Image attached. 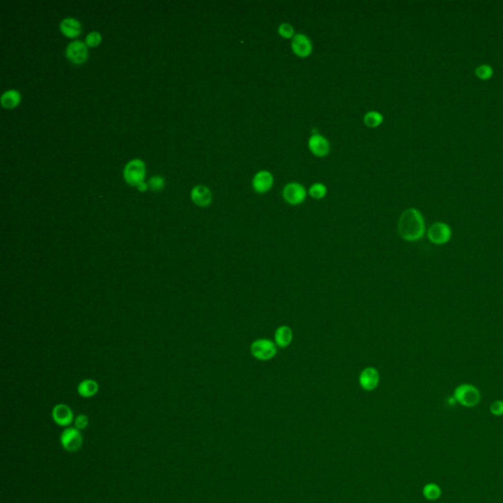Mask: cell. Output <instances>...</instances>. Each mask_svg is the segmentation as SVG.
Returning <instances> with one entry per match:
<instances>
[{
    "instance_id": "cell-1",
    "label": "cell",
    "mask_w": 503,
    "mask_h": 503,
    "mask_svg": "<svg viewBox=\"0 0 503 503\" xmlns=\"http://www.w3.org/2000/svg\"><path fill=\"white\" fill-rule=\"evenodd\" d=\"M425 231V219L419 210L410 208L403 212L398 221V232L402 239L416 242L424 237Z\"/></svg>"
},
{
    "instance_id": "cell-2",
    "label": "cell",
    "mask_w": 503,
    "mask_h": 503,
    "mask_svg": "<svg viewBox=\"0 0 503 503\" xmlns=\"http://www.w3.org/2000/svg\"><path fill=\"white\" fill-rule=\"evenodd\" d=\"M453 398L464 407L473 408L481 402L482 396L479 388L470 383H463L454 389Z\"/></svg>"
},
{
    "instance_id": "cell-3",
    "label": "cell",
    "mask_w": 503,
    "mask_h": 503,
    "mask_svg": "<svg viewBox=\"0 0 503 503\" xmlns=\"http://www.w3.org/2000/svg\"><path fill=\"white\" fill-rule=\"evenodd\" d=\"M251 353L254 358L259 361L273 359L277 353L276 344L270 339L259 338L251 344Z\"/></svg>"
},
{
    "instance_id": "cell-4",
    "label": "cell",
    "mask_w": 503,
    "mask_h": 503,
    "mask_svg": "<svg viewBox=\"0 0 503 503\" xmlns=\"http://www.w3.org/2000/svg\"><path fill=\"white\" fill-rule=\"evenodd\" d=\"M144 175L145 166L144 161L138 158L129 161L124 168V179L132 186H138L140 183L144 182Z\"/></svg>"
},
{
    "instance_id": "cell-5",
    "label": "cell",
    "mask_w": 503,
    "mask_h": 503,
    "mask_svg": "<svg viewBox=\"0 0 503 503\" xmlns=\"http://www.w3.org/2000/svg\"><path fill=\"white\" fill-rule=\"evenodd\" d=\"M452 230L446 222H435L428 230V238L432 244L445 245L450 241Z\"/></svg>"
},
{
    "instance_id": "cell-6",
    "label": "cell",
    "mask_w": 503,
    "mask_h": 503,
    "mask_svg": "<svg viewBox=\"0 0 503 503\" xmlns=\"http://www.w3.org/2000/svg\"><path fill=\"white\" fill-rule=\"evenodd\" d=\"M60 442L65 450L73 452L81 448L83 443V437L78 429L67 428L61 433Z\"/></svg>"
},
{
    "instance_id": "cell-7",
    "label": "cell",
    "mask_w": 503,
    "mask_h": 503,
    "mask_svg": "<svg viewBox=\"0 0 503 503\" xmlns=\"http://www.w3.org/2000/svg\"><path fill=\"white\" fill-rule=\"evenodd\" d=\"M282 196L283 199L287 201L288 203L296 205L302 203L303 201H305L307 192L305 187L300 183L291 182L283 189Z\"/></svg>"
},
{
    "instance_id": "cell-8",
    "label": "cell",
    "mask_w": 503,
    "mask_h": 503,
    "mask_svg": "<svg viewBox=\"0 0 503 503\" xmlns=\"http://www.w3.org/2000/svg\"><path fill=\"white\" fill-rule=\"evenodd\" d=\"M291 47L294 54L298 57H309L313 51V44L311 40L303 34H297L294 36L291 42Z\"/></svg>"
},
{
    "instance_id": "cell-9",
    "label": "cell",
    "mask_w": 503,
    "mask_h": 503,
    "mask_svg": "<svg viewBox=\"0 0 503 503\" xmlns=\"http://www.w3.org/2000/svg\"><path fill=\"white\" fill-rule=\"evenodd\" d=\"M309 150L317 158H323L330 154L331 144L329 141L318 133L313 134L308 142Z\"/></svg>"
},
{
    "instance_id": "cell-10",
    "label": "cell",
    "mask_w": 503,
    "mask_h": 503,
    "mask_svg": "<svg viewBox=\"0 0 503 503\" xmlns=\"http://www.w3.org/2000/svg\"><path fill=\"white\" fill-rule=\"evenodd\" d=\"M379 373L373 367H368L364 369L359 375L360 387L364 390L372 391L377 388L379 383Z\"/></svg>"
},
{
    "instance_id": "cell-11",
    "label": "cell",
    "mask_w": 503,
    "mask_h": 503,
    "mask_svg": "<svg viewBox=\"0 0 503 503\" xmlns=\"http://www.w3.org/2000/svg\"><path fill=\"white\" fill-rule=\"evenodd\" d=\"M66 55L73 63L83 64L87 58V48L86 43L81 41H74L69 43L66 48Z\"/></svg>"
},
{
    "instance_id": "cell-12",
    "label": "cell",
    "mask_w": 503,
    "mask_h": 503,
    "mask_svg": "<svg viewBox=\"0 0 503 503\" xmlns=\"http://www.w3.org/2000/svg\"><path fill=\"white\" fill-rule=\"evenodd\" d=\"M273 185V176L268 170H260L257 173L252 181V186L255 192L264 194L269 192Z\"/></svg>"
},
{
    "instance_id": "cell-13",
    "label": "cell",
    "mask_w": 503,
    "mask_h": 503,
    "mask_svg": "<svg viewBox=\"0 0 503 503\" xmlns=\"http://www.w3.org/2000/svg\"><path fill=\"white\" fill-rule=\"evenodd\" d=\"M52 419L61 427H68L73 422V412L65 404H58L52 410Z\"/></svg>"
},
{
    "instance_id": "cell-14",
    "label": "cell",
    "mask_w": 503,
    "mask_h": 503,
    "mask_svg": "<svg viewBox=\"0 0 503 503\" xmlns=\"http://www.w3.org/2000/svg\"><path fill=\"white\" fill-rule=\"evenodd\" d=\"M191 199L199 206H208L213 201V195L211 190L203 185H198L192 189Z\"/></svg>"
},
{
    "instance_id": "cell-15",
    "label": "cell",
    "mask_w": 503,
    "mask_h": 503,
    "mask_svg": "<svg viewBox=\"0 0 503 503\" xmlns=\"http://www.w3.org/2000/svg\"><path fill=\"white\" fill-rule=\"evenodd\" d=\"M293 340V331L287 326L279 327L274 333L275 344L280 348H285L291 344Z\"/></svg>"
},
{
    "instance_id": "cell-16",
    "label": "cell",
    "mask_w": 503,
    "mask_h": 503,
    "mask_svg": "<svg viewBox=\"0 0 503 503\" xmlns=\"http://www.w3.org/2000/svg\"><path fill=\"white\" fill-rule=\"evenodd\" d=\"M60 29L65 36L75 38L81 33V24L74 18H65L60 24Z\"/></svg>"
},
{
    "instance_id": "cell-17",
    "label": "cell",
    "mask_w": 503,
    "mask_h": 503,
    "mask_svg": "<svg viewBox=\"0 0 503 503\" xmlns=\"http://www.w3.org/2000/svg\"><path fill=\"white\" fill-rule=\"evenodd\" d=\"M99 383L94 379H84L78 386V393L84 398L95 396L99 392Z\"/></svg>"
},
{
    "instance_id": "cell-18",
    "label": "cell",
    "mask_w": 503,
    "mask_h": 503,
    "mask_svg": "<svg viewBox=\"0 0 503 503\" xmlns=\"http://www.w3.org/2000/svg\"><path fill=\"white\" fill-rule=\"evenodd\" d=\"M21 101L20 93L16 90H10L5 92L1 96V104L5 108H14Z\"/></svg>"
},
{
    "instance_id": "cell-19",
    "label": "cell",
    "mask_w": 503,
    "mask_h": 503,
    "mask_svg": "<svg viewBox=\"0 0 503 503\" xmlns=\"http://www.w3.org/2000/svg\"><path fill=\"white\" fill-rule=\"evenodd\" d=\"M422 492H423L424 497L428 500H431V501L437 500L442 494L441 488L435 483H429V484L425 485Z\"/></svg>"
},
{
    "instance_id": "cell-20",
    "label": "cell",
    "mask_w": 503,
    "mask_h": 503,
    "mask_svg": "<svg viewBox=\"0 0 503 503\" xmlns=\"http://www.w3.org/2000/svg\"><path fill=\"white\" fill-rule=\"evenodd\" d=\"M383 122V116L377 111H369L364 117V123L370 128H376Z\"/></svg>"
},
{
    "instance_id": "cell-21",
    "label": "cell",
    "mask_w": 503,
    "mask_h": 503,
    "mask_svg": "<svg viewBox=\"0 0 503 503\" xmlns=\"http://www.w3.org/2000/svg\"><path fill=\"white\" fill-rule=\"evenodd\" d=\"M327 192H328L327 187L322 183H315L314 185L311 186L310 190H309L310 196L316 200H320V199L324 198V196L327 195Z\"/></svg>"
},
{
    "instance_id": "cell-22",
    "label": "cell",
    "mask_w": 503,
    "mask_h": 503,
    "mask_svg": "<svg viewBox=\"0 0 503 503\" xmlns=\"http://www.w3.org/2000/svg\"><path fill=\"white\" fill-rule=\"evenodd\" d=\"M475 73H476V76L479 79L486 81V80H489V79H490L492 77L493 70H492V68L489 65L483 64V65H480L479 67L476 68Z\"/></svg>"
},
{
    "instance_id": "cell-23",
    "label": "cell",
    "mask_w": 503,
    "mask_h": 503,
    "mask_svg": "<svg viewBox=\"0 0 503 503\" xmlns=\"http://www.w3.org/2000/svg\"><path fill=\"white\" fill-rule=\"evenodd\" d=\"M278 34L284 39H293L295 36V31L290 24L282 23L278 27Z\"/></svg>"
},
{
    "instance_id": "cell-24",
    "label": "cell",
    "mask_w": 503,
    "mask_h": 503,
    "mask_svg": "<svg viewBox=\"0 0 503 503\" xmlns=\"http://www.w3.org/2000/svg\"><path fill=\"white\" fill-rule=\"evenodd\" d=\"M489 411L495 417L503 416V400H495L490 404Z\"/></svg>"
},
{
    "instance_id": "cell-25",
    "label": "cell",
    "mask_w": 503,
    "mask_h": 503,
    "mask_svg": "<svg viewBox=\"0 0 503 503\" xmlns=\"http://www.w3.org/2000/svg\"><path fill=\"white\" fill-rule=\"evenodd\" d=\"M101 42V35L99 32H91L86 37V45L97 46Z\"/></svg>"
},
{
    "instance_id": "cell-26",
    "label": "cell",
    "mask_w": 503,
    "mask_h": 503,
    "mask_svg": "<svg viewBox=\"0 0 503 503\" xmlns=\"http://www.w3.org/2000/svg\"><path fill=\"white\" fill-rule=\"evenodd\" d=\"M149 185L153 191H160L162 188L164 187V179L158 175L154 176L150 179Z\"/></svg>"
},
{
    "instance_id": "cell-27",
    "label": "cell",
    "mask_w": 503,
    "mask_h": 503,
    "mask_svg": "<svg viewBox=\"0 0 503 503\" xmlns=\"http://www.w3.org/2000/svg\"><path fill=\"white\" fill-rule=\"evenodd\" d=\"M87 424H88V420L85 415H79L75 419V428L78 429L79 431L86 429Z\"/></svg>"
},
{
    "instance_id": "cell-28",
    "label": "cell",
    "mask_w": 503,
    "mask_h": 503,
    "mask_svg": "<svg viewBox=\"0 0 503 503\" xmlns=\"http://www.w3.org/2000/svg\"><path fill=\"white\" fill-rule=\"evenodd\" d=\"M137 187L139 189V191H141V192H144V191L147 189V184H146V183H144V182H142V183H140Z\"/></svg>"
}]
</instances>
